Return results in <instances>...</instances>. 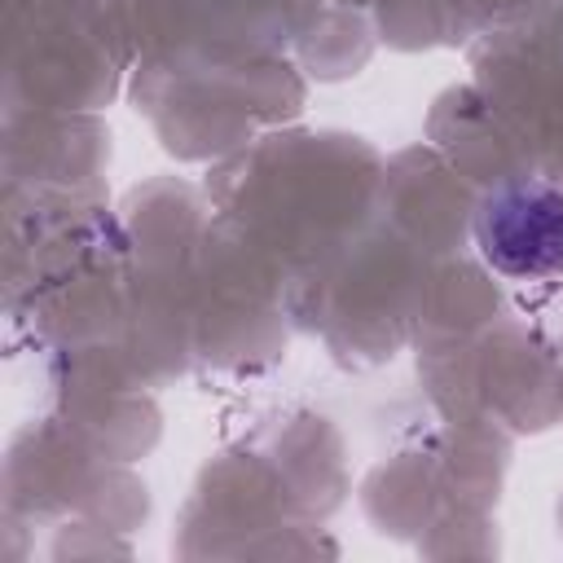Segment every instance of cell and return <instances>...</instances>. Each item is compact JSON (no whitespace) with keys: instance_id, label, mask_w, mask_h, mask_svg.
Returning <instances> with one entry per match:
<instances>
[{"instance_id":"cell-1","label":"cell","mask_w":563,"mask_h":563,"mask_svg":"<svg viewBox=\"0 0 563 563\" xmlns=\"http://www.w3.org/2000/svg\"><path fill=\"white\" fill-rule=\"evenodd\" d=\"M475 246L515 282L563 273V194L541 180L501 185L475 211Z\"/></svg>"}]
</instances>
